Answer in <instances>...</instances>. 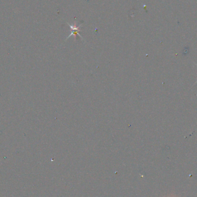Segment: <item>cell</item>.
<instances>
[{"instance_id":"obj_1","label":"cell","mask_w":197,"mask_h":197,"mask_svg":"<svg viewBox=\"0 0 197 197\" xmlns=\"http://www.w3.org/2000/svg\"><path fill=\"white\" fill-rule=\"evenodd\" d=\"M69 24V26H70V28L72 29V32H71V34H70V35L68 36V38H69V37H70L72 35H74V36H76L77 35H78L80 37H81V38H82L81 36V35L78 34V32L80 31V26H79V27H77L76 26H71L70 24Z\"/></svg>"},{"instance_id":"obj_2","label":"cell","mask_w":197,"mask_h":197,"mask_svg":"<svg viewBox=\"0 0 197 197\" xmlns=\"http://www.w3.org/2000/svg\"><path fill=\"white\" fill-rule=\"evenodd\" d=\"M196 66H197V64H196ZM197 82V80H196V83Z\"/></svg>"}]
</instances>
